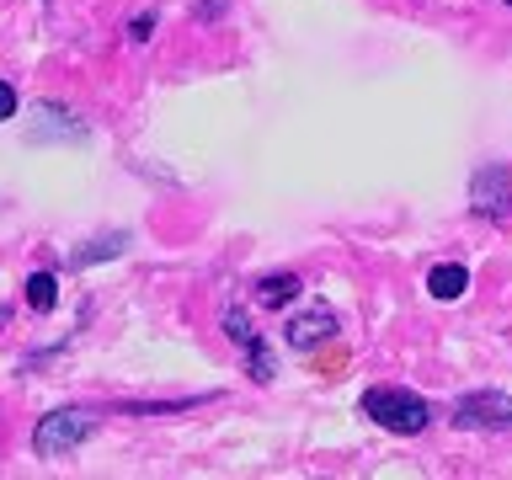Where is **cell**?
Here are the masks:
<instances>
[{
	"label": "cell",
	"instance_id": "cell-1",
	"mask_svg": "<svg viewBox=\"0 0 512 480\" xmlns=\"http://www.w3.org/2000/svg\"><path fill=\"white\" fill-rule=\"evenodd\" d=\"M363 416H374L384 432L411 438V432H427L432 406L416 390H400V384H374V390H363Z\"/></svg>",
	"mask_w": 512,
	"mask_h": 480
},
{
	"label": "cell",
	"instance_id": "cell-2",
	"mask_svg": "<svg viewBox=\"0 0 512 480\" xmlns=\"http://www.w3.org/2000/svg\"><path fill=\"white\" fill-rule=\"evenodd\" d=\"M96 432V416L91 411H75V406H64V411H48L38 427H32V454L38 459H64L70 448H80Z\"/></svg>",
	"mask_w": 512,
	"mask_h": 480
},
{
	"label": "cell",
	"instance_id": "cell-3",
	"mask_svg": "<svg viewBox=\"0 0 512 480\" xmlns=\"http://www.w3.org/2000/svg\"><path fill=\"white\" fill-rule=\"evenodd\" d=\"M470 208L491 224H507L512 219V166H502V160L480 166L470 176Z\"/></svg>",
	"mask_w": 512,
	"mask_h": 480
},
{
	"label": "cell",
	"instance_id": "cell-4",
	"mask_svg": "<svg viewBox=\"0 0 512 480\" xmlns=\"http://www.w3.org/2000/svg\"><path fill=\"white\" fill-rule=\"evenodd\" d=\"M454 422L459 427H475V432H512V395L502 390H475L454 406Z\"/></svg>",
	"mask_w": 512,
	"mask_h": 480
},
{
	"label": "cell",
	"instance_id": "cell-5",
	"mask_svg": "<svg viewBox=\"0 0 512 480\" xmlns=\"http://www.w3.org/2000/svg\"><path fill=\"white\" fill-rule=\"evenodd\" d=\"M27 139L32 144H80L86 139V118H75L64 102H38L27 123Z\"/></svg>",
	"mask_w": 512,
	"mask_h": 480
},
{
	"label": "cell",
	"instance_id": "cell-6",
	"mask_svg": "<svg viewBox=\"0 0 512 480\" xmlns=\"http://www.w3.org/2000/svg\"><path fill=\"white\" fill-rule=\"evenodd\" d=\"M336 336V315H331V304H310L304 315L288 320V347L294 352H315V347H326Z\"/></svg>",
	"mask_w": 512,
	"mask_h": 480
},
{
	"label": "cell",
	"instance_id": "cell-7",
	"mask_svg": "<svg viewBox=\"0 0 512 480\" xmlns=\"http://www.w3.org/2000/svg\"><path fill=\"white\" fill-rule=\"evenodd\" d=\"M128 251V235L123 230H107V235H96V240H86L80 251H70V267H96V262H118V256Z\"/></svg>",
	"mask_w": 512,
	"mask_h": 480
},
{
	"label": "cell",
	"instance_id": "cell-8",
	"mask_svg": "<svg viewBox=\"0 0 512 480\" xmlns=\"http://www.w3.org/2000/svg\"><path fill=\"white\" fill-rule=\"evenodd\" d=\"M299 278L294 272H272V278H262L256 283V304H262V310H283V304H294L299 299Z\"/></svg>",
	"mask_w": 512,
	"mask_h": 480
},
{
	"label": "cell",
	"instance_id": "cell-9",
	"mask_svg": "<svg viewBox=\"0 0 512 480\" xmlns=\"http://www.w3.org/2000/svg\"><path fill=\"white\" fill-rule=\"evenodd\" d=\"M427 288H432V299H459L464 288H470V272H464L459 262H438L427 272Z\"/></svg>",
	"mask_w": 512,
	"mask_h": 480
},
{
	"label": "cell",
	"instance_id": "cell-10",
	"mask_svg": "<svg viewBox=\"0 0 512 480\" xmlns=\"http://www.w3.org/2000/svg\"><path fill=\"white\" fill-rule=\"evenodd\" d=\"M27 304H32V310H54V304H59L54 272H32V278H27Z\"/></svg>",
	"mask_w": 512,
	"mask_h": 480
},
{
	"label": "cell",
	"instance_id": "cell-11",
	"mask_svg": "<svg viewBox=\"0 0 512 480\" xmlns=\"http://www.w3.org/2000/svg\"><path fill=\"white\" fill-rule=\"evenodd\" d=\"M224 331H230V336H235V342L246 347V352H251L256 342H262V336L251 331V320H246V310H224Z\"/></svg>",
	"mask_w": 512,
	"mask_h": 480
},
{
	"label": "cell",
	"instance_id": "cell-12",
	"mask_svg": "<svg viewBox=\"0 0 512 480\" xmlns=\"http://www.w3.org/2000/svg\"><path fill=\"white\" fill-rule=\"evenodd\" d=\"M6 118H16V86L11 80H0V123Z\"/></svg>",
	"mask_w": 512,
	"mask_h": 480
},
{
	"label": "cell",
	"instance_id": "cell-13",
	"mask_svg": "<svg viewBox=\"0 0 512 480\" xmlns=\"http://www.w3.org/2000/svg\"><path fill=\"white\" fill-rule=\"evenodd\" d=\"M128 32H134V43H144V38H150V32H155V11L134 16V27H128Z\"/></svg>",
	"mask_w": 512,
	"mask_h": 480
},
{
	"label": "cell",
	"instance_id": "cell-14",
	"mask_svg": "<svg viewBox=\"0 0 512 480\" xmlns=\"http://www.w3.org/2000/svg\"><path fill=\"white\" fill-rule=\"evenodd\" d=\"M224 11V0H198V16H203V22H208V16H219Z\"/></svg>",
	"mask_w": 512,
	"mask_h": 480
},
{
	"label": "cell",
	"instance_id": "cell-15",
	"mask_svg": "<svg viewBox=\"0 0 512 480\" xmlns=\"http://www.w3.org/2000/svg\"><path fill=\"white\" fill-rule=\"evenodd\" d=\"M507 6H512V0H507Z\"/></svg>",
	"mask_w": 512,
	"mask_h": 480
}]
</instances>
